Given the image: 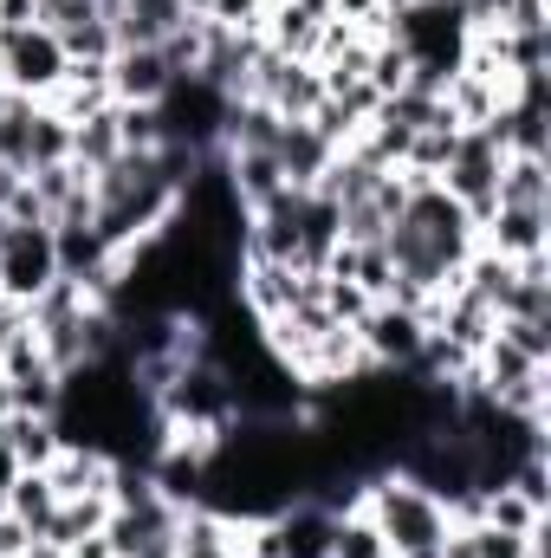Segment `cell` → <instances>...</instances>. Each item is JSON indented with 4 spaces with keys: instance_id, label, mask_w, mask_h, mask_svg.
<instances>
[{
    "instance_id": "obj_28",
    "label": "cell",
    "mask_w": 551,
    "mask_h": 558,
    "mask_svg": "<svg viewBox=\"0 0 551 558\" xmlns=\"http://www.w3.org/2000/svg\"><path fill=\"white\" fill-rule=\"evenodd\" d=\"M13 416V390H7V377H0V422Z\"/></svg>"
},
{
    "instance_id": "obj_25",
    "label": "cell",
    "mask_w": 551,
    "mask_h": 558,
    "mask_svg": "<svg viewBox=\"0 0 551 558\" xmlns=\"http://www.w3.org/2000/svg\"><path fill=\"white\" fill-rule=\"evenodd\" d=\"M20 481V461H13V448H7V435H0V507H7V487Z\"/></svg>"
},
{
    "instance_id": "obj_13",
    "label": "cell",
    "mask_w": 551,
    "mask_h": 558,
    "mask_svg": "<svg viewBox=\"0 0 551 558\" xmlns=\"http://www.w3.org/2000/svg\"><path fill=\"white\" fill-rule=\"evenodd\" d=\"M7 513L33 533V539H46V526H52V513H59V494H52V481L39 474V468H20V481L7 487Z\"/></svg>"
},
{
    "instance_id": "obj_22",
    "label": "cell",
    "mask_w": 551,
    "mask_h": 558,
    "mask_svg": "<svg viewBox=\"0 0 551 558\" xmlns=\"http://www.w3.org/2000/svg\"><path fill=\"white\" fill-rule=\"evenodd\" d=\"M551 468H546V454H526V461H519V468H513V474H506V487H513V494H526V500H532V507H546L551 513Z\"/></svg>"
},
{
    "instance_id": "obj_18",
    "label": "cell",
    "mask_w": 551,
    "mask_h": 558,
    "mask_svg": "<svg viewBox=\"0 0 551 558\" xmlns=\"http://www.w3.org/2000/svg\"><path fill=\"white\" fill-rule=\"evenodd\" d=\"M46 162H72V124H65L52 105H39V118H33V149H26V169H46Z\"/></svg>"
},
{
    "instance_id": "obj_1",
    "label": "cell",
    "mask_w": 551,
    "mask_h": 558,
    "mask_svg": "<svg viewBox=\"0 0 551 558\" xmlns=\"http://www.w3.org/2000/svg\"><path fill=\"white\" fill-rule=\"evenodd\" d=\"M357 507L377 520L390 558H441L448 533H454L448 507H441L428 487H415L409 474H396V468H377V474L364 481V500H357Z\"/></svg>"
},
{
    "instance_id": "obj_4",
    "label": "cell",
    "mask_w": 551,
    "mask_h": 558,
    "mask_svg": "<svg viewBox=\"0 0 551 558\" xmlns=\"http://www.w3.org/2000/svg\"><path fill=\"white\" fill-rule=\"evenodd\" d=\"M357 344L370 357V371H403L409 377L421 344H428V325L415 305H396V299H377L364 318H357Z\"/></svg>"
},
{
    "instance_id": "obj_20",
    "label": "cell",
    "mask_w": 551,
    "mask_h": 558,
    "mask_svg": "<svg viewBox=\"0 0 551 558\" xmlns=\"http://www.w3.org/2000/svg\"><path fill=\"white\" fill-rule=\"evenodd\" d=\"M267 7H273V0H208L201 20H215V26H228V33H260V26H267Z\"/></svg>"
},
{
    "instance_id": "obj_16",
    "label": "cell",
    "mask_w": 551,
    "mask_h": 558,
    "mask_svg": "<svg viewBox=\"0 0 551 558\" xmlns=\"http://www.w3.org/2000/svg\"><path fill=\"white\" fill-rule=\"evenodd\" d=\"M33 118H39V105H33V98L0 92V162H7V169H20V175H26V149H33Z\"/></svg>"
},
{
    "instance_id": "obj_21",
    "label": "cell",
    "mask_w": 551,
    "mask_h": 558,
    "mask_svg": "<svg viewBox=\"0 0 551 558\" xmlns=\"http://www.w3.org/2000/svg\"><path fill=\"white\" fill-rule=\"evenodd\" d=\"M500 338L519 344L532 364H551V318H500Z\"/></svg>"
},
{
    "instance_id": "obj_9",
    "label": "cell",
    "mask_w": 551,
    "mask_h": 558,
    "mask_svg": "<svg viewBox=\"0 0 551 558\" xmlns=\"http://www.w3.org/2000/svg\"><path fill=\"white\" fill-rule=\"evenodd\" d=\"M480 247L500 260L551 254V208H493V221L480 228Z\"/></svg>"
},
{
    "instance_id": "obj_14",
    "label": "cell",
    "mask_w": 551,
    "mask_h": 558,
    "mask_svg": "<svg viewBox=\"0 0 551 558\" xmlns=\"http://www.w3.org/2000/svg\"><path fill=\"white\" fill-rule=\"evenodd\" d=\"M500 208H551L546 156H506V169H500Z\"/></svg>"
},
{
    "instance_id": "obj_19",
    "label": "cell",
    "mask_w": 551,
    "mask_h": 558,
    "mask_svg": "<svg viewBox=\"0 0 551 558\" xmlns=\"http://www.w3.org/2000/svg\"><path fill=\"white\" fill-rule=\"evenodd\" d=\"M409 72H415L409 52H403L396 39H377V46H370V72H364V85H370L377 98H396V92L409 85Z\"/></svg>"
},
{
    "instance_id": "obj_23",
    "label": "cell",
    "mask_w": 551,
    "mask_h": 558,
    "mask_svg": "<svg viewBox=\"0 0 551 558\" xmlns=\"http://www.w3.org/2000/svg\"><path fill=\"white\" fill-rule=\"evenodd\" d=\"M33 546H39V539H33V533H26V526H20V520L0 507V558H26Z\"/></svg>"
},
{
    "instance_id": "obj_26",
    "label": "cell",
    "mask_w": 551,
    "mask_h": 558,
    "mask_svg": "<svg viewBox=\"0 0 551 558\" xmlns=\"http://www.w3.org/2000/svg\"><path fill=\"white\" fill-rule=\"evenodd\" d=\"M65 553H72V558H118L105 533H91V539H78V546H65Z\"/></svg>"
},
{
    "instance_id": "obj_5",
    "label": "cell",
    "mask_w": 551,
    "mask_h": 558,
    "mask_svg": "<svg viewBox=\"0 0 551 558\" xmlns=\"http://www.w3.org/2000/svg\"><path fill=\"white\" fill-rule=\"evenodd\" d=\"M59 279V241L52 228H7L0 234V299L33 305Z\"/></svg>"
},
{
    "instance_id": "obj_12",
    "label": "cell",
    "mask_w": 551,
    "mask_h": 558,
    "mask_svg": "<svg viewBox=\"0 0 551 558\" xmlns=\"http://www.w3.org/2000/svg\"><path fill=\"white\" fill-rule=\"evenodd\" d=\"M118 156H124V137H118V105H98V111H85V118L72 124V162H78L85 175L111 169Z\"/></svg>"
},
{
    "instance_id": "obj_6",
    "label": "cell",
    "mask_w": 551,
    "mask_h": 558,
    "mask_svg": "<svg viewBox=\"0 0 551 558\" xmlns=\"http://www.w3.org/2000/svg\"><path fill=\"white\" fill-rule=\"evenodd\" d=\"M105 78H111V98L118 105H162V92L175 85L162 46H118L111 65H105Z\"/></svg>"
},
{
    "instance_id": "obj_8",
    "label": "cell",
    "mask_w": 551,
    "mask_h": 558,
    "mask_svg": "<svg viewBox=\"0 0 551 558\" xmlns=\"http://www.w3.org/2000/svg\"><path fill=\"white\" fill-rule=\"evenodd\" d=\"M325 26H331V0H273L260 39L273 46L279 59H311Z\"/></svg>"
},
{
    "instance_id": "obj_11",
    "label": "cell",
    "mask_w": 551,
    "mask_h": 558,
    "mask_svg": "<svg viewBox=\"0 0 551 558\" xmlns=\"http://www.w3.org/2000/svg\"><path fill=\"white\" fill-rule=\"evenodd\" d=\"M39 474L52 481V494H59V500H85V494H111L118 461H111V454H98V448H85V441H65Z\"/></svg>"
},
{
    "instance_id": "obj_24",
    "label": "cell",
    "mask_w": 551,
    "mask_h": 558,
    "mask_svg": "<svg viewBox=\"0 0 551 558\" xmlns=\"http://www.w3.org/2000/svg\"><path fill=\"white\" fill-rule=\"evenodd\" d=\"M26 325H33V318H26V305H13V299H0V351H7V344H13V338L26 331Z\"/></svg>"
},
{
    "instance_id": "obj_10",
    "label": "cell",
    "mask_w": 551,
    "mask_h": 558,
    "mask_svg": "<svg viewBox=\"0 0 551 558\" xmlns=\"http://www.w3.org/2000/svg\"><path fill=\"white\" fill-rule=\"evenodd\" d=\"M273 156H279V175H285V189H311L325 169H331V143H325V131L311 124V118H285L273 137Z\"/></svg>"
},
{
    "instance_id": "obj_3",
    "label": "cell",
    "mask_w": 551,
    "mask_h": 558,
    "mask_svg": "<svg viewBox=\"0 0 551 558\" xmlns=\"http://www.w3.org/2000/svg\"><path fill=\"white\" fill-rule=\"evenodd\" d=\"M65 72H72V59H65L59 33H46V26L0 33V85H7V92H20V98L46 105V98L65 85Z\"/></svg>"
},
{
    "instance_id": "obj_15",
    "label": "cell",
    "mask_w": 551,
    "mask_h": 558,
    "mask_svg": "<svg viewBox=\"0 0 551 558\" xmlns=\"http://www.w3.org/2000/svg\"><path fill=\"white\" fill-rule=\"evenodd\" d=\"M0 435H7V448H13L20 468H46V461L65 448V435H59V422L52 416H7L0 422Z\"/></svg>"
},
{
    "instance_id": "obj_17",
    "label": "cell",
    "mask_w": 551,
    "mask_h": 558,
    "mask_svg": "<svg viewBox=\"0 0 551 558\" xmlns=\"http://www.w3.org/2000/svg\"><path fill=\"white\" fill-rule=\"evenodd\" d=\"M331 558H390L383 533H377V520H370L364 507L331 513Z\"/></svg>"
},
{
    "instance_id": "obj_2",
    "label": "cell",
    "mask_w": 551,
    "mask_h": 558,
    "mask_svg": "<svg viewBox=\"0 0 551 558\" xmlns=\"http://www.w3.org/2000/svg\"><path fill=\"white\" fill-rule=\"evenodd\" d=\"M500 169H506V143L493 137L487 124H474V131L454 137V156H448V169H441L434 182L467 208L474 228H487L493 208H500Z\"/></svg>"
},
{
    "instance_id": "obj_27",
    "label": "cell",
    "mask_w": 551,
    "mask_h": 558,
    "mask_svg": "<svg viewBox=\"0 0 551 558\" xmlns=\"http://www.w3.org/2000/svg\"><path fill=\"white\" fill-rule=\"evenodd\" d=\"M13 189H20V169H7V162H0V208L13 202Z\"/></svg>"
},
{
    "instance_id": "obj_7",
    "label": "cell",
    "mask_w": 551,
    "mask_h": 558,
    "mask_svg": "<svg viewBox=\"0 0 551 558\" xmlns=\"http://www.w3.org/2000/svg\"><path fill=\"white\" fill-rule=\"evenodd\" d=\"M98 7H105L118 46H162V39L195 13L188 0H98Z\"/></svg>"
}]
</instances>
